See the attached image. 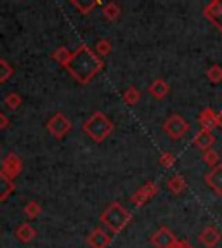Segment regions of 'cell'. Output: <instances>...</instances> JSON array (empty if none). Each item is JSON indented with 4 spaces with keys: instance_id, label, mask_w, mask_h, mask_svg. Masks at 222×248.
<instances>
[{
    "instance_id": "cell-8",
    "label": "cell",
    "mask_w": 222,
    "mask_h": 248,
    "mask_svg": "<svg viewBox=\"0 0 222 248\" xmlns=\"http://www.w3.org/2000/svg\"><path fill=\"white\" fill-rule=\"evenodd\" d=\"M158 193V186L155 184V182H146L141 189H137L134 195H132V203L136 205V207H143L144 203H148L149 200L153 198V196Z\"/></svg>"
},
{
    "instance_id": "cell-18",
    "label": "cell",
    "mask_w": 222,
    "mask_h": 248,
    "mask_svg": "<svg viewBox=\"0 0 222 248\" xmlns=\"http://www.w3.org/2000/svg\"><path fill=\"white\" fill-rule=\"evenodd\" d=\"M70 2L79 9L82 14H91L97 5L103 4V0H70Z\"/></svg>"
},
{
    "instance_id": "cell-23",
    "label": "cell",
    "mask_w": 222,
    "mask_h": 248,
    "mask_svg": "<svg viewBox=\"0 0 222 248\" xmlns=\"http://www.w3.org/2000/svg\"><path fill=\"white\" fill-rule=\"evenodd\" d=\"M14 75V68L5 59H0V82L5 83Z\"/></svg>"
},
{
    "instance_id": "cell-1",
    "label": "cell",
    "mask_w": 222,
    "mask_h": 248,
    "mask_svg": "<svg viewBox=\"0 0 222 248\" xmlns=\"http://www.w3.org/2000/svg\"><path fill=\"white\" fill-rule=\"evenodd\" d=\"M103 68H104V62L97 56V52H94L85 44H82V46L77 47V50H73L71 59L68 61L64 70L79 83L87 85Z\"/></svg>"
},
{
    "instance_id": "cell-13",
    "label": "cell",
    "mask_w": 222,
    "mask_h": 248,
    "mask_svg": "<svg viewBox=\"0 0 222 248\" xmlns=\"http://www.w3.org/2000/svg\"><path fill=\"white\" fill-rule=\"evenodd\" d=\"M193 144L196 148H200L202 151H206L210 149L212 146L215 144V136H214V130H208V128H202L200 132L194 136L193 139Z\"/></svg>"
},
{
    "instance_id": "cell-16",
    "label": "cell",
    "mask_w": 222,
    "mask_h": 248,
    "mask_svg": "<svg viewBox=\"0 0 222 248\" xmlns=\"http://www.w3.org/2000/svg\"><path fill=\"white\" fill-rule=\"evenodd\" d=\"M14 236H16L21 243H30V241L35 240L37 231L33 229V226L30 222H23V224H19V226L16 228V231H14Z\"/></svg>"
},
{
    "instance_id": "cell-19",
    "label": "cell",
    "mask_w": 222,
    "mask_h": 248,
    "mask_svg": "<svg viewBox=\"0 0 222 248\" xmlns=\"http://www.w3.org/2000/svg\"><path fill=\"white\" fill-rule=\"evenodd\" d=\"M0 184H2V191H0V202H5L9 198L11 193H14L16 186H14V181L13 179H9L7 175H2L0 174Z\"/></svg>"
},
{
    "instance_id": "cell-4",
    "label": "cell",
    "mask_w": 222,
    "mask_h": 248,
    "mask_svg": "<svg viewBox=\"0 0 222 248\" xmlns=\"http://www.w3.org/2000/svg\"><path fill=\"white\" fill-rule=\"evenodd\" d=\"M163 132L172 139V141H179L186 134L190 132V124L184 116L181 115H170L163 124Z\"/></svg>"
},
{
    "instance_id": "cell-7",
    "label": "cell",
    "mask_w": 222,
    "mask_h": 248,
    "mask_svg": "<svg viewBox=\"0 0 222 248\" xmlns=\"http://www.w3.org/2000/svg\"><path fill=\"white\" fill-rule=\"evenodd\" d=\"M21 170H23V161H21V158L16 153H9L2 160V170H0L2 175H7L9 179L14 181L21 174Z\"/></svg>"
},
{
    "instance_id": "cell-29",
    "label": "cell",
    "mask_w": 222,
    "mask_h": 248,
    "mask_svg": "<svg viewBox=\"0 0 222 248\" xmlns=\"http://www.w3.org/2000/svg\"><path fill=\"white\" fill-rule=\"evenodd\" d=\"M158 161H160V165L163 167V169H170V167H174V163H175V155L170 153V151H163V153L160 155V158H158Z\"/></svg>"
},
{
    "instance_id": "cell-28",
    "label": "cell",
    "mask_w": 222,
    "mask_h": 248,
    "mask_svg": "<svg viewBox=\"0 0 222 248\" xmlns=\"http://www.w3.org/2000/svg\"><path fill=\"white\" fill-rule=\"evenodd\" d=\"M111 49H113V46H111V40H108V38H101L95 44V52L99 56H108L111 52Z\"/></svg>"
},
{
    "instance_id": "cell-25",
    "label": "cell",
    "mask_w": 222,
    "mask_h": 248,
    "mask_svg": "<svg viewBox=\"0 0 222 248\" xmlns=\"http://www.w3.org/2000/svg\"><path fill=\"white\" fill-rule=\"evenodd\" d=\"M21 103H23V97H21L17 92H9V94L5 95V106H7L9 109H13V111L21 106Z\"/></svg>"
},
{
    "instance_id": "cell-5",
    "label": "cell",
    "mask_w": 222,
    "mask_h": 248,
    "mask_svg": "<svg viewBox=\"0 0 222 248\" xmlns=\"http://www.w3.org/2000/svg\"><path fill=\"white\" fill-rule=\"evenodd\" d=\"M46 127L52 137H56V139H63V137L71 130V122L68 120L63 113H56V115H52L49 120H47Z\"/></svg>"
},
{
    "instance_id": "cell-32",
    "label": "cell",
    "mask_w": 222,
    "mask_h": 248,
    "mask_svg": "<svg viewBox=\"0 0 222 248\" xmlns=\"http://www.w3.org/2000/svg\"><path fill=\"white\" fill-rule=\"evenodd\" d=\"M219 128L222 130V111L219 113Z\"/></svg>"
},
{
    "instance_id": "cell-10",
    "label": "cell",
    "mask_w": 222,
    "mask_h": 248,
    "mask_svg": "<svg viewBox=\"0 0 222 248\" xmlns=\"http://www.w3.org/2000/svg\"><path fill=\"white\" fill-rule=\"evenodd\" d=\"M87 243L91 248H108V245L111 243V236L103 228H95L87 236Z\"/></svg>"
},
{
    "instance_id": "cell-22",
    "label": "cell",
    "mask_w": 222,
    "mask_h": 248,
    "mask_svg": "<svg viewBox=\"0 0 222 248\" xmlns=\"http://www.w3.org/2000/svg\"><path fill=\"white\" fill-rule=\"evenodd\" d=\"M103 16H104V19H108V21L118 19V16H120V5L116 4V2H108V4L103 7Z\"/></svg>"
},
{
    "instance_id": "cell-9",
    "label": "cell",
    "mask_w": 222,
    "mask_h": 248,
    "mask_svg": "<svg viewBox=\"0 0 222 248\" xmlns=\"http://www.w3.org/2000/svg\"><path fill=\"white\" fill-rule=\"evenodd\" d=\"M206 19L219 30L222 31V0H212L205 9H203Z\"/></svg>"
},
{
    "instance_id": "cell-21",
    "label": "cell",
    "mask_w": 222,
    "mask_h": 248,
    "mask_svg": "<svg viewBox=\"0 0 222 248\" xmlns=\"http://www.w3.org/2000/svg\"><path fill=\"white\" fill-rule=\"evenodd\" d=\"M71 54L73 52H70V49L68 47H58V49L54 50L52 52V59L54 61H58L59 64H63V66H66L68 64V61L71 59Z\"/></svg>"
},
{
    "instance_id": "cell-12",
    "label": "cell",
    "mask_w": 222,
    "mask_h": 248,
    "mask_svg": "<svg viewBox=\"0 0 222 248\" xmlns=\"http://www.w3.org/2000/svg\"><path fill=\"white\" fill-rule=\"evenodd\" d=\"M198 238H200V243H202L203 247L215 248L219 245V241H221L222 236H221V232L214 228V226H206V228L200 232V236H198Z\"/></svg>"
},
{
    "instance_id": "cell-11",
    "label": "cell",
    "mask_w": 222,
    "mask_h": 248,
    "mask_svg": "<svg viewBox=\"0 0 222 248\" xmlns=\"http://www.w3.org/2000/svg\"><path fill=\"white\" fill-rule=\"evenodd\" d=\"M205 182L210 189L214 191L217 196H222V163H219L217 167L210 170L205 175Z\"/></svg>"
},
{
    "instance_id": "cell-14",
    "label": "cell",
    "mask_w": 222,
    "mask_h": 248,
    "mask_svg": "<svg viewBox=\"0 0 222 248\" xmlns=\"http://www.w3.org/2000/svg\"><path fill=\"white\" fill-rule=\"evenodd\" d=\"M148 92L155 97V99H163V97H167V94L170 92V85L167 83V80L155 78L151 83H149Z\"/></svg>"
},
{
    "instance_id": "cell-3",
    "label": "cell",
    "mask_w": 222,
    "mask_h": 248,
    "mask_svg": "<svg viewBox=\"0 0 222 248\" xmlns=\"http://www.w3.org/2000/svg\"><path fill=\"white\" fill-rule=\"evenodd\" d=\"M113 122L103 111H94L82 125V132H85L94 142H104L113 134Z\"/></svg>"
},
{
    "instance_id": "cell-17",
    "label": "cell",
    "mask_w": 222,
    "mask_h": 248,
    "mask_svg": "<svg viewBox=\"0 0 222 248\" xmlns=\"http://www.w3.org/2000/svg\"><path fill=\"white\" fill-rule=\"evenodd\" d=\"M167 187H169V191L172 193V195L175 196H181L182 193H184L186 189V179L182 177V175H172V177L169 179V182H167Z\"/></svg>"
},
{
    "instance_id": "cell-2",
    "label": "cell",
    "mask_w": 222,
    "mask_h": 248,
    "mask_svg": "<svg viewBox=\"0 0 222 248\" xmlns=\"http://www.w3.org/2000/svg\"><path fill=\"white\" fill-rule=\"evenodd\" d=\"M99 220L103 222V226L108 231H111L113 234H118V232H122L128 226V222L132 220V214L122 203L113 202L101 212Z\"/></svg>"
},
{
    "instance_id": "cell-27",
    "label": "cell",
    "mask_w": 222,
    "mask_h": 248,
    "mask_svg": "<svg viewBox=\"0 0 222 248\" xmlns=\"http://www.w3.org/2000/svg\"><path fill=\"white\" fill-rule=\"evenodd\" d=\"M25 214L28 215V219H37L42 214V207L38 202H28L25 205Z\"/></svg>"
},
{
    "instance_id": "cell-24",
    "label": "cell",
    "mask_w": 222,
    "mask_h": 248,
    "mask_svg": "<svg viewBox=\"0 0 222 248\" xmlns=\"http://www.w3.org/2000/svg\"><path fill=\"white\" fill-rule=\"evenodd\" d=\"M206 78H208L212 83H221L222 82V66L212 64V66L206 70Z\"/></svg>"
},
{
    "instance_id": "cell-20",
    "label": "cell",
    "mask_w": 222,
    "mask_h": 248,
    "mask_svg": "<svg viewBox=\"0 0 222 248\" xmlns=\"http://www.w3.org/2000/svg\"><path fill=\"white\" fill-rule=\"evenodd\" d=\"M122 99H124V103L128 104V106H134L136 103H139V99H141V91L137 87H134V85H130V87L125 89L124 95H122Z\"/></svg>"
},
{
    "instance_id": "cell-15",
    "label": "cell",
    "mask_w": 222,
    "mask_h": 248,
    "mask_svg": "<svg viewBox=\"0 0 222 248\" xmlns=\"http://www.w3.org/2000/svg\"><path fill=\"white\" fill-rule=\"evenodd\" d=\"M198 122L202 125V128H208V130H214V128L219 127V115L214 111V109H210V108H205L200 116H198Z\"/></svg>"
},
{
    "instance_id": "cell-6",
    "label": "cell",
    "mask_w": 222,
    "mask_h": 248,
    "mask_svg": "<svg viewBox=\"0 0 222 248\" xmlns=\"http://www.w3.org/2000/svg\"><path fill=\"white\" fill-rule=\"evenodd\" d=\"M149 241H151V245L155 248H175L177 243H179L177 236L174 234L169 228H165V226H161V228L151 236Z\"/></svg>"
},
{
    "instance_id": "cell-26",
    "label": "cell",
    "mask_w": 222,
    "mask_h": 248,
    "mask_svg": "<svg viewBox=\"0 0 222 248\" xmlns=\"http://www.w3.org/2000/svg\"><path fill=\"white\" fill-rule=\"evenodd\" d=\"M219 160H221V156H219V153L215 151V149H206V151H203V161H205L208 167H217L219 165Z\"/></svg>"
},
{
    "instance_id": "cell-30",
    "label": "cell",
    "mask_w": 222,
    "mask_h": 248,
    "mask_svg": "<svg viewBox=\"0 0 222 248\" xmlns=\"http://www.w3.org/2000/svg\"><path fill=\"white\" fill-rule=\"evenodd\" d=\"M7 125H9L7 115H5V113H0V128L4 130V128H7Z\"/></svg>"
},
{
    "instance_id": "cell-31",
    "label": "cell",
    "mask_w": 222,
    "mask_h": 248,
    "mask_svg": "<svg viewBox=\"0 0 222 248\" xmlns=\"http://www.w3.org/2000/svg\"><path fill=\"white\" fill-rule=\"evenodd\" d=\"M175 248H194V247H191V245L188 243V241H179Z\"/></svg>"
}]
</instances>
